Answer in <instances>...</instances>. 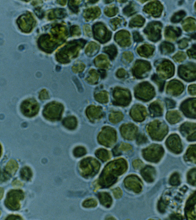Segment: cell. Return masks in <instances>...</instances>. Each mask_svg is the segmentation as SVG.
Segmentation results:
<instances>
[{"instance_id":"cell-9","label":"cell","mask_w":196,"mask_h":220,"mask_svg":"<svg viewBox=\"0 0 196 220\" xmlns=\"http://www.w3.org/2000/svg\"><path fill=\"white\" fill-rule=\"evenodd\" d=\"M88 81L91 83H95L97 79V76L96 72H91L90 75L88 78Z\"/></svg>"},{"instance_id":"cell-8","label":"cell","mask_w":196,"mask_h":220,"mask_svg":"<svg viewBox=\"0 0 196 220\" xmlns=\"http://www.w3.org/2000/svg\"><path fill=\"white\" fill-rule=\"evenodd\" d=\"M39 97L41 100H47V99H49V93H48L46 90L45 89L42 90L40 93Z\"/></svg>"},{"instance_id":"cell-14","label":"cell","mask_w":196,"mask_h":220,"mask_svg":"<svg viewBox=\"0 0 196 220\" xmlns=\"http://www.w3.org/2000/svg\"><path fill=\"white\" fill-rule=\"evenodd\" d=\"M58 2H60L59 3L60 5H66V2L67 1H58Z\"/></svg>"},{"instance_id":"cell-12","label":"cell","mask_w":196,"mask_h":220,"mask_svg":"<svg viewBox=\"0 0 196 220\" xmlns=\"http://www.w3.org/2000/svg\"><path fill=\"white\" fill-rule=\"evenodd\" d=\"M114 194L116 198H119L121 195V191L120 189H116L114 190Z\"/></svg>"},{"instance_id":"cell-5","label":"cell","mask_w":196,"mask_h":220,"mask_svg":"<svg viewBox=\"0 0 196 220\" xmlns=\"http://www.w3.org/2000/svg\"><path fill=\"white\" fill-rule=\"evenodd\" d=\"M87 115L89 118L91 120L96 119L100 117L101 115V111L99 108L95 106L90 107L88 108L86 111Z\"/></svg>"},{"instance_id":"cell-13","label":"cell","mask_w":196,"mask_h":220,"mask_svg":"<svg viewBox=\"0 0 196 220\" xmlns=\"http://www.w3.org/2000/svg\"><path fill=\"white\" fill-rule=\"evenodd\" d=\"M35 13L39 18H40V17H43L44 13L41 11V10L39 8H38V9H35Z\"/></svg>"},{"instance_id":"cell-4","label":"cell","mask_w":196,"mask_h":220,"mask_svg":"<svg viewBox=\"0 0 196 220\" xmlns=\"http://www.w3.org/2000/svg\"><path fill=\"white\" fill-rule=\"evenodd\" d=\"M66 10L63 9H56L52 10L49 14L48 17L50 19L62 18L66 16Z\"/></svg>"},{"instance_id":"cell-11","label":"cell","mask_w":196,"mask_h":220,"mask_svg":"<svg viewBox=\"0 0 196 220\" xmlns=\"http://www.w3.org/2000/svg\"><path fill=\"white\" fill-rule=\"evenodd\" d=\"M70 32L72 36L80 34V31L77 26H73L71 27V28H70Z\"/></svg>"},{"instance_id":"cell-6","label":"cell","mask_w":196,"mask_h":220,"mask_svg":"<svg viewBox=\"0 0 196 220\" xmlns=\"http://www.w3.org/2000/svg\"><path fill=\"white\" fill-rule=\"evenodd\" d=\"M63 124L69 129H74L77 126V120L75 117H68L63 120Z\"/></svg>"},{"instance_id":"cell-3","label":"cell","mask_w":196,"mask_h":220,"mask_svg":"<svg viewBox=\"0 0 196 220\" xmlns=\"http://www.w3.org/2000/svg\"><path fill=\"white\" fill-rule=\"evenodd\" d=\"M18 23L20 28L25 32H29L33 28L34 21L33 17L30 14L22 16L18 20Z\"/></svg>"},{"instance_id":"cell-10","label":"cell","mask_w":196,"mask_h":220,"mask_svg":"<svg viewBox=\"0 0 196 220\" xmlns=\"http://www.w3.org/2000/svg\"><path fill=\"white\" fill-rule=\"evenodd\" d=\"M85 66L84 65L79 64L74 66L72 68V70L74 72H82L84 69Z\"/></svg>"},{"instance_id":"cell-1","label":"cell","mask_w":196,"mask_h":220,"mask_svg":"<svg viewBox=\"0 0 196 220\" xmlns=\"http://www.w3.org/2000/svg\"><path fill=\"white\" fill-rule=\"evenodd\" d=\"M64 111L62 104L58 102H53L46 106L43 112L45 118L51 121L59 120Z\"/></svg>"},{"instance_id":"cell-7","label":"cell","mask_w":196,"mask_h":220,"mask_svg":"<svg viewBox=\"0 0 196 220\" xmlns=\"http://www.w3.org/2000/svg\"><path fill=\"white\" fill-rule=\"evenodd\" d=\"M86 153L85 149L84 147H76L74 150V155L77 157H81L83 156Z\"/></svg>"},{"instance_id":"cell-2","label":"cell","mask_w":196,"mask_h":220,"mask_svg":"<svg viewBox=\"0 0 196 220\" xmlns=\"http://www.w3.org/2000/svg\"><path fill=\"white\" fill-rule=\"evenodd\" d=\"M21 110L25 116L31 118L35 116L38 113L39 106L34 99H27L21 104Z\"/></svg>"}]
</instances>
